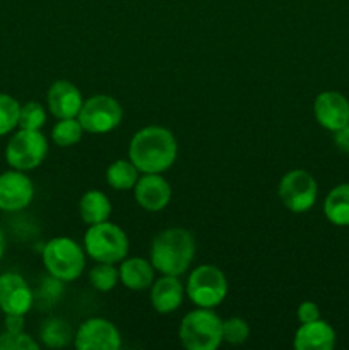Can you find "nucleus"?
<instances>
[{
  "label": "nucleus",
  "mask_w": 349,
  "mask_h": 350,
  "mask_svg": "<svg viewBox=\"0 0 349 350\" xmlns=\"http://www.w3.org/2000/svg\"><path fill=\"white\" fill-rule=\"evenodd\" d=\"M250 335V327L243 318L233 317L222 321V342L229 345L245 344Z\"/></svg>",
  "instance_id": "nucleus-27"
},
{
  "label": "nucleus",
  "mask_w": 349,
  "mask_h": 350,
  "mask_svg": "<svg viewBox=\"0 0 349 350\" xmlns=\"http://www.w3.org/2000/svg\"><path fill=\"white\" fill-rule=\"evenodd\" d=\"M34 294L23 275L7 272L0 275V310L5 314H27L33 308Z\"/></svg>",
  "instance_id": "nucleus-12"
},
{
  "label": "nucleus",
  "mask_w": 349,
  "mask_h": 350,
  "mask_svg": "<svg viewBox=\"0 0 349 350\" xmlns=\"http://www.w3.org/2000/svg\"><path fill=\"white\" fill-rule=\"evenodd\" d=\"M133 195H135L137 204L144 211L159 212L168 207L173 191H171L170 183L161 174L144 173V176H140L133 187Z\"/></svg>",
  "instance_id": "nucleus-13"
},
{
  "label": "nucleus",
  "mask_w": 349,
  "mask_h": 350,
  "mask_svg": "<svg viewBox=\"0 0 349 350\" xmlns=\"http://www.w3.org/2000/svg\"><path fill=\"white\" fill-rule=\"evenodd\" d=\"M178 337L187 350H216L222 344V320L211 308H198L185 314Z\"/></svg>",
  "instance_id": "nucleus-3"
},
{
  "label": "nucleus",
  "mask_w": 349,
  "mask_h": 350,
  "mask_svg": "<svg viewBox=\"0 0 349 350\" xmlns=\"http://www.w3.org/2000/svg\"><path fill=\"white\" fill-rule=\"evenodd\" d=\"M79 214L88 226L99 224L112 215V202L103 191L89 190L79 200Z\"/></svg>",
  "instance_id": "nucleus-19"
},
{
  "label": "nucleus",
  "mask_w": 349,
  "mask_h": 350,
  "mask_svg": "<svg viewBox=\"0 0 349 350\" xmlns=\"http://www.w3.org/2000/svg\"><path fill=\"white\" fill-rule=\"evenodd\" d=\"M47 123V111L38 101H27L21 105L19 111V129L41 130Z\"/></svg>",
  "instance_id": "nucleus-26"
},
{
  "label": "nucleus",
  "mask_w": 349,
  "mask_h": 350,
  "mask_svg": "<svg viewBox=\"0 0 349 350\" xmlns=\"http://www.w3.org/2000/svg\"><path fill=\"white\" fill-rule=\"evenodd\" d=\"M21 105L12 96L0 92V137L19 126Z\"/></svg>",
  "instance_id": "nucleus-25"
},
{
  "label": "nucleus",
  "mask_w": 349,
  "mask_h": 350,
  "mask_svg": "<svg viewBox=\"0 0 349 350\" xmlns=\"http://www.w3.org/2000/svg\"><path fill=\"white\" fill-rule=\"evenodd\" d=\"M129 236L120 226L105 221L89 226L84 234V252L96 263H120L129 255Z\"/></svg>",
  "instance_id": "nucleus-5"
},
{
  "label": "nucleus",
  "mask_w": 349,
  "mask_h": 350,
  "mask_svg": "<svg viewBox=\"0 0 349 350\" xmlns=\"http://www.w3.org/2000/svg\"><path fill=\"white\" fill-rule=\"evenodd\" d=\"M185 289L178 277L161 275L151 286V304L159 314H170L181 306Z\"/></svg>",
  "instance_id": "nucleus-17"
},
{
  "label": "nucleus",
  "mask_w": 349,
  "mask_h": 350,
  "mask_svg": "<svg viewBox=\"0 0 349 350\" xmlns=\"http://www.w3.org/2000/svg\"><path fill=\"white\" fill-rule=\"evenodd\" d=\"M40 337L43 344L50 349H62L74 340L70 325L60 318H50V320L44 321Z\"/></svg>",
  "instance_id": "nucleus-22"
},
{
  "label": "nucleus",
  "mask_w": 349,
  "mask_h": 350,
  "mask_svg": "<svg viewBox=\"0 0 349 350\" xmlns=\"http://www.w3.org/2000/svg\"><path fill=\"white\" fill-rule=\"evenodd\" d=\"M48 154V140L41 130L21 129L5 149V159L12 170L31 171L40 166Z\"/></svg>",
  "instance_id": "nucleus-7"
},
{
  "label": "nucleus",
  "mask_w": 349,
  "mask_h": 350,
  "mask_svg": "<svg viewBox=\"0 0 349 350\" xmlns=\"http://www.w3.org/2000/svg\"><path fill=\"white\" fill-rule=\"evenodd\" d=\"M34 185L24 171L12 170L0 174V211L19 212L33 202Z\"/></svg>",
  "instance_id": "nucleus-11"
},
{
  "label": "nucleus",
  "mask_w": 349,
  "mask_h": 350,
  "mask_svg": "<svg viewBox=\"0 0 349 350\" xmlns=\"http://www.w3.org/2000/svg\"><path fill=\"white\" fill-rule=\"evenodd\" d=\"M62 280L60 279H55V277H48V279L43 280V284H41V289L40 293H38V296H40L41 301H47L48 304H53L55 301L60 297L62 294V289H64V286H62Z\"/></svg>",
  "instance_id": "nucleus-29"
},
{
  "label": "nucleus",
  "mask_w": 349,
  "mask_h": 350,
  "mask_svg": "<svg viewBox=\"0 0 349 350\" xmlns=\"http://www.w3.org/2000/svg\"><path fill=\"white\" fill-rule=\"evenodd\" d=\"M139 173L140 171L133 166V163L130 159H116L106 170V183L113 190H133L137 180H139Z\"/></svg>",
  "instance_id": "nucleus-21"
},
{
  "label": "nucleus",
  "mask_w": 349,
  "mask_h": 350,
  "mask_svg": "<svg viewBox=\"0 0 349 350\" xmlns=\"http://www.w3.org/2000/svg\"><path fill=\"white\" fill-rule=\"evenodd\" d=\"M334 345V328L320 318L310 323H301L293 338V347L296 350H332Z\"/></svg>",
  "instance_id": "nucleus-16"
},
{
  "label": "nucleus",
  "mask_w": 349,
  "mask_h": 350,
  "mask_svg": "<svg viewBox=\"0 0 349 350\" xmlns=\"http://www.w3.org/2000/svg\"><path fill=\"white\" fill-rule=\"evenodd\" d=\"M82 133L84 129L77 118H62L51 130V140L58 147H72L82 139Z\"/></svg>",
  "instance_id": "nucleus-23"
},
{
  "label": "nucleus",
  "mask_w": 349,
  "mask_h": 350,
  "mask_svg": "<svg viewBox=\"0 0 349 350\" xmlns=\"http://www.w3.org/2000/svg\"><path fill=\"white\" fill-rule=\"evenodd\" d=\"M5 330L10 332V334H21V332H24L23 314H5Z\"/></svg>",
  "instance_id": "nucleus-31"
},
{
  "label": "nucleus",
  "mask_w": 349,
  "mask_h": 350,
  "mask_svg": "<svg viewBox=\"0 0 349 350\" xmlns=\"http://www.w3.org/2000/svg\"><path fill=\"white\" fill-rule=\"evenodd\" d=\"M324 214L335 226H349V183L337 185L324 202Z\"/></svg>",
  "instance_id": "nucleus-20"
},
{
  "label": "nucleus",
  "mask_w": 349,
  "mask_h": 350,
  "mask_svg": "<svg viewBox=\"0 0 349 350\" xmlns=\"http://www.w3.org/2000/svg\"><path fill=\"white\" fill-rule=\"evenodd\" d=\"M296 317L300 320V323H310V321H315L320 318V308L317 306L311 301H305L298 306Z\"/></svg>",
  "instance_id": "nucleus-30"
},
{
  "label": "nucleus",
  "mask_w": 349,
  "mask_h": 350,
  "mask_svg": "<svg viewBox=\"0 0 349 350\" xmlns=\"http://www.w3.org/2000/svg\"><path fill=\"white\" fill-rule=\"evenodd\" d=\"M77 350H118L122 345L120 332L105 318H89L74 335Z\"/></svg>",
  "instance_id": "nucleus-10"
},
{
  "label": "nucleus",
  "mask_w": 349,
  "mask_h": 350,
  "mask_svg": "<svg viewBox=\"0 0 349 350\" xmlns=\"http://www.w3.org/2000/svg\"><path fill=\"white\" fill-rule=\"evenodd\" d=\"M194 255V234L185 228L164 229L154 238L151 246V263L161 275H183Z\"/></svg>",
  "instance_id": "nucleus-2"
},
{
  "label": "nucleus",
  "mask_w": 349,
  "mask_h": 350,
  "mask_svg": "<svg viewBox=\"0 0 349 350\" xmlns=\"http://www.w3.org/2000/svg\"><path fill=\"white\" fill-rule=\"evenodd\" d=\"M43 265L55 279L72 282L84 272L86 252L77 241L67 236L51 238L43 248Z\"/></svg>",
  "instance_id": "nucleus-4"
},
{
  "label": "nucleus",
  "mask_w": 349,
  "mask_h": 350,
  "mask_svg": "<svg viewBox=\"0 0 349 350\" xmlns=\"http://www.w3.org/2000/svg\"><path fill=\"white\" fill-rule=\"evenodd\" d=\"M89 282L94 289L108 293L120 282V272L115 263H98L89 270Z\"/></svg>",
  "instance_id": "nucleus-24"
},
{
  "label": "nucleus",
  "mask_w": 349,
  "mask_h": 350,
  "mask_svg": "<svg viewBox=\"0 0 349 350\" xmlns=\"http://www.w3.org/2000/svg\"><path fill=\"white\" fill-rule=\"evenodd\" d=\"M47 105L55 118H77L84 99L77 85L68 81H57L48 89Z\"/></svg>",
  "instance_id": "nucleus-15"
},
{
  "label": "nucleus",
  "mask_w": 349,
  "mask_h": 350,
  "mask_svg": "<svg viewBox=\"0 0 349 350\" xmlns=\"http://www.w3.org/2000/svg\"><path fill=\"white\" fill-rule=\"evenodd\" d=\"M122 105L115 98L106 94H98L86 99L77 115L84 132L94 133V135H103V133L115 130L122 123Z\"/></svg>",
  "instance_id": "nucleus-8"
},
{
  "label": "nucleus",
  "mask_w": 349,
  "mask_h": 350,
  "mask_svg": "<svg viewBox=\"0 0 349 350\" xmlns=\"http://www.w3.org/2000/svg\"><path fill=\"white\" fill-rule=\"evenodd\" d=\"M228 279L216 265H201L188 275L187 296L197 308H216L228 296Z\"/></svg>",
  "instance_id": "nucleus-6"
},
{
  "label": "nucleus",
  "mask_w": 349,
  "mask_h": 350,
  "mask_svg": "<svg viewBox=\"0 0 349 350\" xmlns=\"http://www.w3.org/2000/svg\"><path fill=\"white\" fill-rule=\"evenodd\" d=\"M36 342L33 337L21 332V334H10V332H2L0 334V350H38Z\"/></svg>",
  "instance_id": "nucleus-28"
},
{
  "label": "nucleus",
  "mask_w": 349,
  "mask_h": 350,
  "mask_svg": "<svg viewBox=\"0 0 349 350\" xmlns=\"http://www.w3.org/2000/svg\"><path fill=\"white\" fill-rule=\"evenodd\" d=\"M3 252H5V234H3L2 228H0V260H2Z\"/></svg>",
  "instance_id": "nucleus-33"
},
{
  "label": "nucleus",
  "mask_w": 349,
  "mask_h": 350,
  "mask_svg": "<svg viewBox=\"0 0 349 350\" xmlns=\"http://www.w3.org/2000/svg\"><path fill=\"white\" fill-rule=\"evenodd\" d=\"M120 282L130 291H146L154 282V267L151 260L140 256L123 258L120 262Z\"/></svg>",
  "instance_id": "nucleus-18"
},
{
  "label": "nucleus",
  "mask_w": 349,
  "mask_h": 350,
  "mask_svg": "<svg viewBox=\"0 0 349 350\" xmlns=\"http://www.w3.org/2000/svg\"><path fill=\"white\" fill-rule=\"evenodd\" d=\"M177 156V139L159 125L144 126L129 144V159L140 173H164L173 166Z\"/></svg>",
  "instance_id": "nucleus-1"
},
{
  "label": "nucleus",
  "mask_w": 349,
  "mask_h": 350,
  "mask_svg": "<svg viewBox=\"0 0 349 350\" xmlns=\"http://www.w3.org/2000/svg\"><path fill=\"white\" fill-rule=\"evenodd\" d=\"M313 113L324 129L335 132L349 123V101L341 92H320L313 103Z\"/></svg>",
  "instance_id": "nucleus-14"
},
{
  "label": "nucleus",
  "mask_w": 349,
  "mask_h": 350,
  "mask_svg": "<svg viewBox=\"0 0 349 350\" xmlns=\"http://www.w3.org/2000/svg\"><path fill=\"white\" fill-rule=\"evenodd\" d=\"M334 142L337 146V149L344 150V152H349V123L342 129L335 130L334 132Z\"/></svg>",
  "instance_id": "nucleus-32"
},
{
  "label": "nucleus",
  "mask_w": 349,
  "mask_h": 350,
  "mask_svg": "<svg viewBox=\"0 0 349 350\" xmlns=\"http://www.w3.org/2000/svg\"><path fill=\"white\" fill-rule=\"evenodd\" d=\"M277 191L287 211L294 214H303L310 211L317 202L318 187L315 178L308 171L293 170L281 178Z\"/></svg>",
  "instance_id": "nucleus-9"
}]
</instances>
